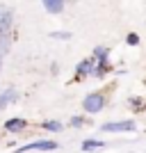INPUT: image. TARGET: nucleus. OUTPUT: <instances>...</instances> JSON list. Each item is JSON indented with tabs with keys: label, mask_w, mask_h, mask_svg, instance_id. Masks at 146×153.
Instances as JSON below:
<instances>
[{
	"label": "nucleus",
	"mask_w": 146,
	"mask_h": 153,
	"mask_svg": "<svg viewBox=\"0 0 146 153\" xmlns=\"http://www.w3.org/2000/svg\"><path fill=\"white\" fill-rule=\"evenodd\" d=\"M128 44H130V46H137V44H139V37H137L135 32H133V34H128Z\"/></svg>",
	"instance_id": "nucleus-13"
},
{
	"label": "nucleus",
	"mask_w": 146,
	"mask_h": 153,
	"mask_svg": "<svg viewBox=\"0 0 146 153\" xmlns=\"http://www.w3.org/2000/svg\"><path fill=\"white\" fill-rule=\"evenodd\" d=\"M71 123H73V126H80V123H82V119H80V117H73V119H71Z\"/></svg>",
	"instance_id": "nucleus-14"
},
{
	"label": "nucleus",
	"mask_w": 146,
	"mask_h": 153,
	"mask_svg": "<svg viewBox=\"0 0 146 153\" xmlns=\"http://www.w3.org/2000/svg\"><path fill=\"white\" fill-rule=\"evenodd\" d=\"M25 126H27L25 119H9V121L5 123V128H7V130H12V133H21Z\"/></svg>",
	"instance_id": "nucleus-6"
},
{
	"label": "nucleus",
	"mask_w": 146,
	"mask_h": 153,
	"mask_svg": "<svg viewBox=\"0 0 146 153\" xmlns=\"http://www.w3.org/2000/svg\"><path fill=\"white\" fill-rule=\"evenodd\" d=\"M50 37H53V39H69V37H71V32H53Z\"/></svg>",
	"instance_id": "nucleus-12"
},
{
	"label": "nucleus",
	"mask_w": 146,
	"mask_h": 153,
	"mask_svg": "<svg viewBox=\"0 0 146 153\" xmlns=\"http://www.w3.org/2000/svg\"><path fill=\"white\" fill-rule=\"evenodd\" d=\"M96 149H103V142H98V140H84L82 142V151H96Z\"/></svg>",
	"instance_id": "nucleus-8"
},
{
	"label": "nucleus",
	"mask_w": 146,
	"mask_h": 153,
	"mask_svg": "<svg viewBox=\"0 0 146 153\" xmlns=\"http://www.w3.org/2000/svg\"><path fill=\"white\" fill-rule=\"evenodd\" d=\"M12 101H14V91L12 89H7L5 94H0V110L5 108L7 103H12Z\"/></svg>",
	"instance_id": "nucleus-9"
},
{
	"label": "nucleus",
	"mask_w": 146,
	"mask_h": 153,
	"mask_svg": "<svg viewBox=\"0 0 146 153\" xmlns=\"http://www.w3.org/2000/svg\"><path fill=\"white\" fill-rule=\"evenodd\" d=\"M101 130H105V133H130V130H135V121H112L105 123Z\"/></svg>",
	"instance_id": "nucleus-3"
},
{
	"label": "nucleus",
	"mask_w": 146,
	"mask_h": 153,
	"mask_svg": "<svg viewBox=\"0 0 146 153\" xmlns=\"http://www.w3.org/2000/svg\"><path fill=\"white\" fill-rule=\"evenodd\" d=\"M53 149H57V144L53 140H44V142H32V144H25L23 149H19V153L23 151H53Z\"/></svg>",
	"instance_id": "nucleus-4"
},
{
	"label": "nucleus",
	"mask_w": 146,
	"mask_h": 153,
	"mask_svg": "<svg viewBox=\"0 0 146 153\" xmlns=\"http://www.w3.org/2000/svg\"><path fill=\"white\" fill-rule=\"evenodd\" d=\"M103 105H105V98H103L101 94H89L82 101L84 112H89V114H98V112L103 110Z\"/></svg>",
	"instance_id": "nucleus-2"
},
{
	"label": "nucleus",
	"mask_w": 146,
	"mask_h": 153,
	"mask_svg": "<svg viewBox=\"0 0 146 153\" xmlns=\"http://www.w3.org/2000/svg\"><path fill=\"white\" fill-rule=\"evenodd\" d=\"M94 55H96V59H98V62H107V48H96Z\"/></svg>",
	"instance_id": "nucleus-11"
},
{
	"label": "nucleus",
	"mask_w": 146,
	"mask_h": 153,
	"mask_svg": "<svg viewBox=\"0 0 146 153\" xmlns=\"http://www.w3.org/2000/svg\"><path fill=\"white\" fill-rule=\"evenodd\" d=\"M44 128H46V130H50V133H57V130H62V123H59V121H46Z\"/></svg>",
	"instance_id": "nucleus-10"
},
{
	"label": "nucleus",
	"mask_w": 146,
	"mask_h": 153,
	"mask_svg": "<svg viewBox=\"0 0 146 153\" xmlns=\"http://www.w3.org/2000/svg\"><path fill=\"white\" fill-rule=\"evenodd\" d=\"M64 2L66 0H44V7H46V12H50V14H59L64 9Z\"/></svg>",
	"instance_id": "nucleus-5"
},
{
	"label": "nucleus",
	"mask_w": 146,
	"mask_h": 153,
	"mask_svg": "<svg viewBox=\"0 0 146 153\" xmlns=\"http://www.w3.org/2000/svg\"><path fill=\"white\" fill-rule=\"evenodd\" d=\"M91 59H84V62H80L78 64V76L82 78V76H89V73H91Z\"/></svg>",
	"instance_id": "nucleus-7"
},
{
	"label": "nucleus",
	"mask_w": 146,
	"mask_h": 153,
	"mask_svg": "<svg viewBox=\"0 0 146 153\" xmlns=\"http://www.w3.org/2000/svg\"><path fill=\"white\" fill-rule=\"evenodd\" d=\"M12 9L5 5H0V44L7 39V34H9V30H12Z\"/></svg>",
	"instance_id": "nucleus-1"
}]
</instances>
